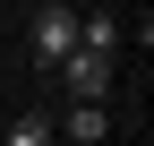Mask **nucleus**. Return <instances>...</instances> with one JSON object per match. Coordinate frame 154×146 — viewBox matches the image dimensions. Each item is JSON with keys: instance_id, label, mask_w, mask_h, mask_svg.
<instances>
[{"instance_id": "20e7f679", "label": "nucleus", "mask_w": 154, "mask_h": 146, "mask_svg": "<svg viewBox=\"0 0 154 146\" xmlns=\"http://www.w3.org/2000/svg\"><path fill=\"white\" fill-rule=\"evenodd\" d=\"M111 43H120V17H111V9H86V17H77V52H103V60H111Z\"/></svg>"}, {"instance_id": "7ed1b4c3", "label": "nucleus", "mask_w": 154, "mask_h": 146, "mask_svg": "<svg viewBox=\"0 0 154 146\" xmlns=\"http://www.w3.org/2000/svg\"><path fill=\"white\" fill-rule=\"evenodd\" d=\"M60 146H103V103H69V120H51Z\"/></svg>"}, {"instance_id": "423d86ee", "label": "nucleus", "mask_w": 154, "mask_h": 146, "mask_svg": "<svg viewBox=\"0 0 154 146\" xmlns=\"http://www.w3.org/2000/svg\"><path fill=\"white\" fill-rule=\"evenodd\" d=\"M34 9H43V0H34Z\"/></svg>"}, {"instance_id": "f03ea898", "label": "nucleus", "mask_w": 154, "mask_h": 146, "mask_svg": "<svg viewBox=\"0 0 154 146\" xmlns=\"http://www.w3.org/2000/svg\"><path fill=\"white\" fill-rule=\"evenodd\" d=\"M60 78H69V95H77V103H103V95H111V60H103V52H69Z\"/></svg>"}, {"instance_id": "f257e3e1", "label": "nucleus", "mask_w": 154, "mask_h": 146, "mask_svg": "<svg viewBox=\"0 0 154 146\" xmlns=\"http://www.w3.org/2000/svg\"><path fill=\"white\" fill-rule=\"evenodd\" d=\"M69 52H77V9H69V0H43V9H34V60L60 69Z\"/></svg>"}, {"instance_id": "39448f33", "label": "nucleus", "mask_w": 154, "mask_h": 146, "mask_svg": "<svg viewBox=\"0 0 154 146\" xmlns=\"http://www.w3.org/2000/svg\"><path fill=\"white\" fill-rule=\"evenodd\" d=\"M0 146H60V138H51V112H17V129Z\"/></svg>"}]
</instances>
